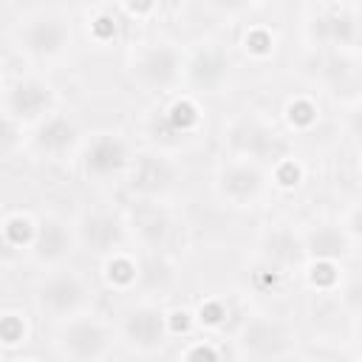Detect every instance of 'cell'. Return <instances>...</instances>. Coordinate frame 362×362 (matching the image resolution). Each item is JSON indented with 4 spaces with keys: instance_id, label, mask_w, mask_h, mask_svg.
Listing matches in <instances>:
<instances>
[{
    "instance_id": "1",
    "label": "cell",
    "mask_w": 362,
    "mask_h": 362,
    "mask_svg": "<svg viewBox=\"0 0 362 362\" xmlns=\"http://www.w3.org/2000/svg\"><path fill=\"white\" fill-rule=\"evenodd\" d=\"M14 48L34 65H54L62 62L74 42V20L68 11L54 8V6H40L17 17L14 31H11Z\"/></svg>"
},
{
    "instance_id": "2",
    "label": "cell",
    "mask_w": 362,
    "mask_h": 362,
    "mask_svg": "<svg viewBox=\"0 0 362 362\" xmlns=\"http://www.w3.org/2000/svg\"><path fill=\"white\" fill-rule=\"evenodd\" d=\"M34 308L48 317L51 322L90 311L93 308V283L85 272H79L71 263L42 269L31 288Z\"/></svg>"
},
{
    "instance_id": "3",
    "label": "cell",
    "mask_w": 362,
    "mask_h": 362,
    "mask_svg": "<svg viewBox=\"0 0 362 362\" xmlns=\"http://www.w3.org/2000/svg\"><path fill=\"white\" fill-rule=\"evenodd\" d=\"M127 76L141 93H170L181 85L184 48L167 37L141 40L127 51Z\"/></svg>"
},
{
    "instance_id": "4",
    "label": "cell",
    "mask_w": 362,
    "mask_h": 362,
    "mask_svg": "<svg viewBox=\"0 0 362 362\" xmlns=\"http://www.w3.org/2000/svg\"><path fill=\"white\" fill-rule=\"evenodd\" d=\"M116 328L113 322L82 311L65 320L54 322V334H51V345L54 354L59 359H71V362H96V359H107L116 348Z\"/></svg>"
},
{
    "instance_id": "5",
    "label": "cell",
    "mask_w": 362,
    "mask_h": 362,
    "mask_svg": "<svg viewBox=\"0 0 362 362\" xmlns=\"http://www.w3.org/2000/svg\"><path fill=\"white\" fill-rule=\"evenodd\" d=\"M113 328H116V339L127 351L150 356V354H158L167 345V337L173 331V320H170V314L164 311V305L158 300L141 297V300L127 303L119 311Z\"/></svg>"
},
{
    "instance_id": "6",
    "label": "cell",
    "mask_w": 362,
    "mask_h": 362,
    "mask_svg": "<svg viewBox=\"0 0 362 362\" xmlns=\"http://www.w3.org/2000/svg\"><path fill=\"white\" fill-rule=\"evenodd\" d=\"M136 150L133 141L122 130H96L79 144V167L88 181L93 184H110L124 178Z\"/></svg>"
},
{
    "instance_id": "7",
    "label": "cell",
    "mask_w": 362,
    "mask_h": 362,
    "mask_svg": "<svg viewBox=\"0 0 362 362\" xmlns=\"http://www.w3.org/2000/svg\"><path fill=\"white\" fill-rule=\"evenodd\" d=\"M272 178L266 164L240 158V156H226L218 164L215 173V195L232 206V209H252L260 206V201L269 195Z\"/></svg>"
},
{
    "instance_id": "8",
    "label": "cell",
    "mask_w": 362,
    "mask_h": 362,
    "mask_svg": "<svg viewBox=\"0 0 362 362\" xmlns=\"http://www.w3.org/2000/svg\"><path fill=\"white\" fill-rule=\"evenodd\" d=\"M294 351L297 337L291 325L274 314H249L235 334V354L243 359H286Z\"/></svg>"
},
{
    "instance_id": "9",
    "label": "cell",
    "mask_w": 362,
    "mask_h": 362,
    "mask_svg": "<svg viewBox=\"0 0 362 362\" xmlns=\"http://www.w3.org/2000/svg\"><path fill=\"white\" fill-rule=\"evenodd\" d=\"M181 181V164L164 150H141L133 156L124 184L136 201H164Z\"/></svg>"
},
{
    "instance_id": "10",
    "label": "cell",
    "mask_w": 362,
    "mask_h": 362,
    "mask_svg": "<svg viewBox=\"0 0 362 362\" xmlns=\"http://www.w3.org/2000/svg\"><path fill=\"white\" fill-rule=\"evenodd\" d=\"M74 235H76V246L88 255H93L96 260L110 257L113 252L127 249V223L119 212L107 209V206H88L74 218Z\"/></svg>"
},
{
    "instance_id": "11",
    "label": "cell",
    "mask_w": 362,
    "mask_h": 362,
    "mask_svg": "<svg viewBox=\"0 0 362 362\" xmlns=\"http://www.w3.org/2000/svg\"><path fill=\"white\" fill-rule=\"evenodd\" d=\"M79 144H82V130H79L76 119L71 113L54 107L28 127L25 150L45 161H62L65 156L76 153Z\"/></svg>"
},
{
    "instance_id": "12",
    "label": "cell",
    "mask_w": 362,
    "mask_h": 362,
    "mask_svg": "<svg viewBox=\"0 0 362 362\" xmlns=\"http://www.w3.org/2000/svg\"><path fill=\"white\" fill-rule=\"evenodd\" d=\"M232 79V59L218 42H201L195 51H184V74L181 82L192 88V93L215 96Z\"/></svg>"
},
{
    "instance_id": "13",
    "label": "cell",
    "mask_w": 362,
    "mask_h": 362,
    "mask_svg": "<svg viewBox=\"0 0 362 362\" xmlns=\"http://www.w3.org/2000/svg\"><path fill=\"white\" fill-rule=\"evenodd\" d=\"M223 141L229 147V156L252 158L260 164H266L269 158H277V150H280V139L274 127L255 113H243L232 119L229 127L223 130Z\"/></svg>"
},
{
    "instance_id": "14",
    "label": "cell",
    "mask_w": 362,
    "mask_h": 362,
    "mask_svg": "<svg viewBox=\"0 0 362 362\" xmlns=\"http://www.w3.org/2000/svg\"><path fill=\"white\" fill-rule=\"evenodd\" d=\"M76 249L79 246H76V235H74V221H68L62 215H45L34 226V238L28 243V257L40 269H51V266L71 263Z\"/></svg>"
},
{
    "instance_id": "15",
    "label": "cell",
    "mask_w": 362,
    "mask_h": 362,
    "mask_svg": "<svg viewBox=\"0 0 362 362\" xmlns=\"http://www.w3.org/2000/svg\"><path fill=\"white\" fill-rule=\"evenodd\" d=\"M23 124H34L48 110H54V88L42 76H20L6 88V107Z\"/></svg>"
},
{
    "instance_id": "16",
    "label": "cell",
    "mask_w": 362,
    "mask_h": 362,
    "mask_svg": "<svg viewBox=\"0 0 362 362\" xmlns=\"http://www.w3.org/2000/svg\"><path fill=\"white\" fill-rule=\"evenodd\" d=\"M300 238H303L305 260L342 263L345 257L356 255V246H359V235H354L342 221H337V223H314L311 229L300 232Z\"/></svg>"
},
{
    "instance_id": "17",
    "label": "cell",
    "mask_w": 362,
    "mask_h": 362,
    "mask_svg": "<svg viewBox=\"0 0 362 362\" xmlns=\"http://www.w3.org/2000/svg\"><path fill=\"white\" fill-rule=\"evenodd\" d=\"M127 235L147 252H158L170 235V218L161 209V201H136V206L124 218Z\"/></svg>"
},
{
    "instance_id": "18",
    "label": "cell",
    "mask_w": 362,
    "mask_h": 362,
    "mask_svg": "<svg viewBox=\"0 0 362 362\" xmlns=\"http://www.w3.org/2000/svg\"><path fill=\"white\" fill-rule=\"evenodd\" d=\"M311 37L325 45V48H337V51H356V40H359V25H356V14L351 8H334V11H322L311 20Z\"/></svg>"
},
{
    "instance_id": "19",
    "label": "cell",
    "mask_w": 362,
    "mask_h": 362,
    "mask_svg": "<svg viewBox=\"0 0 362 362\" xmlns=\"http://www.w3.org/2000/svg\"><path fill=\"white\" fill-rule=\"evenodd\" d=\"M263 257L272 269L283 272L291 266H303L305 263V249H303V238L297 232H291L288 226H274L272 232H266L263 238Z\"/></svg>"
},
{
    "instance_id": "20",
    "label": "cell",
    "mask_w": 362,
    "mask_h": 362,
    "mask_svg": "<svg viewBox=\"0 0 362 362\" xmlns=\"http://www.w3.org/2000/svg\"><path fill=\"white\" fill-rule=\"evenodd\" d=\"M102 269H105V280L110 288H119V291H130L139 280H141V266L139 260L122 249V252H113L110 257L102 260Z\"/></svg>"
},
{
    "instance_id": "21",
    "label": "cell",
    "mask_w": 362,
    "mask_h": 362,
    "mask_svg": "<svg viewBox=\"0 0 362 362\" xmlns=\"http://www.w3.org/2000/svg\"><path fill=\"white\" fill-rule=\"evenodd\" d=\"M28 144V124L14 119L8 110H0V161L20 156Z\"/></svg>"
},
{
    "instance_id": "22",
    "label": "cell",
    "mask_w": 362,
    "mask_h": 362,
    "mask_svg": "<svg viewBox=\"0 0 362 362\" xmlns=\"http://www.w3.org/2000/svg\"><path fill=\"white\" fill-rule=\"evenodd\" d=\"M283 113H286L288 127L297 130V133H308V130L317 127V122H320V105H317V99L308 96V93L291 96V99L286 102V110H283Z\"/></svg>"
},
{
    "instance_id": "23",
    "label": "cell",
    "mask_w": 362,
    "mask_h": 362,
    "mask_svg": "<svg viewBox=\"0 0 362 362\" xmlns=\"http://www.w3.org/2000/svg\"><path fill=\"white\" fill-rule=\"evenodd\" d=\"M167 122L178 133H192L198 127V122H201V107L195 105L192 96H178L167 107Z\"/></svg>"
},
{
    "instance_id": "24",
    "label": "cell",
    "mask_w": 362,
    "mask_h": 362,
    "mask_svg": "<svg viewBox=\"0 0 362 362\" xmlns=\"http://www.w3.org/2000/svg\"><path fill=\"white\" fill-rule=\"evenodd\" d=\"M34 221L28 218V215H11L6 223H3V235H6V240L11 243V246H25L28 249V243H31V238H34Z\"/></svg>"
},
{
    "instance_id": "25",
    "label": "cell",
    "mask_w": 362,
    "mask_h": 362,
    "mask_svg": "<svg viewBox=\"0 0 362 362\" xmlns=\"http://www.w3.org/2000/svg\"><path fill=\"white\" fill-rule=\"evenodd\" d=\"M243 45H246V54H252V57H269L272 51H274V37H272V31H266V28H252L246 37H243Z\"/></svg>"
},
{
    "instance_id": "26",
    "label": "cell",
    "mask_w": 362,
    "mask_h": 362,
    "mask_svg": "<svg viewBox=\"0 0 362 362\" xmlns=\"http://www.w3.org/2000/svg\"><path fill=\"white\" fill-rule=\"evenodd\" d=\"M272 181H277L280 187H297L303 178L300 164H294V158H274V173H269Z\"/></svg>"
},
{
    "instance_id": "27",
    "label": "cell",
    "mask_w": 362,
    "mask_h": 362,
    "mask_svg": "<svg viewBox=\"0 0 362 362\" xmlns=\"http://www.w3.org/2000/svg\"><path fill=\"white\" fill-rule=\"evenodd\" d=\"M25 339V322L20 314H0V342L17 345Z\"/></svg>"
},
{
    "instance_id": "28",
    "label": "cell",
    "mask_w": 362,
    "mask_h": 362,
    "mask_svg": "<svg viewBox=\"0 0 362 362\" xmlns=\"http://www.w3.org/2000/svg\"><path fill=\"white\" fill-rule=\"evenodd\" d=\"M223 317H226V305H223V303L206 300V303L201 305V322H204V325H221Z\"/></svg>"
},
{
    "instance_id": "29",
    "label": "cell",
    "mask_w": 362,
    "mask_h": 362,
    "mask_svg": "<svg viewBox=\"0 0 362 362\" xmlns=\"http://www.w3.org/2000/svg\"><path fill=\"white\" fill-rule=\"evenodd\" d=\"M181 356H184V359H198V356H206V359H218V356H221V351H218V348H212V345H206V342H204V345L198 342V345H189V348H184V351H181Z\"/></svg>"
},
{
    "instance_id": "30",
    "label": "cell",
    "mask_w": 362,
    "mask_h": 362,
    "mask_svg": "<svg viewBox=\"0 0 362 362\" xmlns=\"http://www.w3.org/2000/svg\"><path fill=\"white\" fill-rule=\"evenodd\" d=\"M0 303H3V291H0Z\"/></svg>"
}]
</instances>
